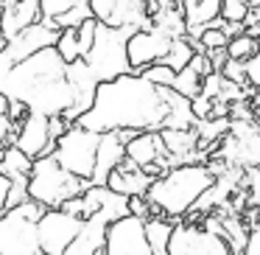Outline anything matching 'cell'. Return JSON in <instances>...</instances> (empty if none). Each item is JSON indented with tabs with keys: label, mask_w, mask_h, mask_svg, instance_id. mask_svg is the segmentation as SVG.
Instances as JSON below:
<instances>
[{
	"label": "cell",
	"mask_w": 260,
	"mask_h": 255,
	"mask_svg": "<svg viewBox=\"0 0 260 255\" xmlns=\"http://www.w3.org/2000/svg\"><path fill=\"white\" fill-rule=\"evenodd\" d=\"M260 51V40H254L252 34H238L235 40H230V48H226V53H230V59H235V62H252L254 56H257Z\"/></svg>",
	"instance_id": "d4e9b609"
},
{
	"label": "cell",
	"mask_w": 260,
	"mask_h": 255,
	"mask_svg": "<svg viewBox=\"0 0 260 255\" xmlns=\"http://www.w3.org/2000/svg\"><path fill=\"white\" fill-rule=\"evenodd\" d=\"M140 76H143L146 81H151V84H157V87H174V81H176V70L168 68V65H162V62L146 68Z\"/></svg>",
	"instance_id": "f546056e"
},
{
	"label": "cell",
	"mask_w": 260,
	"mask_h": 255,
	"mask_svg": "<svg viewBox=\"0 0 260 255\" xmlns=\"http://www.w3.org/2000/svg\"><path fill=\"white\" fill-rule=\"evenodd\" d=\"M14 146H17L20 152H25L31 160H40V157H45V154H53L56 152V140L51 137V118L31 112L28 118L20 124Z\"/></svg>",
	"instance_id": "9a60e30c"
},
{
	"label": "cell",
	"mask_w": 260,
	"mask_h": 255,
	"mask_svg": "<svg viewBox=\"0 0 260 255\" xmlns=\"http://www.w3.org/2000/svg\"><path fill=\"white\" fill-rule=\"evenodd\" d=\"M14 3H17V0H0V17H3V9H6V6H14ZM0 45H6V42L0 40Z\"/></svg>",
	"instance_id": "ab89813d"
},
{
	"label": "cell",
	"mask_w": 260,
	"mask_h": 255,
	"mask_svg": "<svg viewBox=\"0 0 260 255\" xmlns=\"http://www.w3.org/2000/svg\"><path fill=\"white\" fill-rule=\"evenodd\" d=\"M246 34H252L254 40H260V23H254V25H249L246 29Z\"/></svg>",
	"instance_id": "60d3db41"
},
{
	"label": "cell",
	"mask_w": 260,
	"mask_h": 255,
	"mask_svg": "<svg viewBox=\"0 0 260 255\" xmlns=\"http://www.w3.org/2000/svg\"><path fill=\"white\" fill-rule=\"evenodd\" d=\"M218 160L226 168L252 171L260 168V124L254 118H232L230 132L218 143Z\"/></svg>",
	"instance_id": "ba28073f"
},
{
	"label": "cell",
	"mask_w": 260,
	"mask_h": 255,
	"mask_svg": "<svg viewBox=\"0 0 260 255\" xmlns=\"http://www.w3.org/2000/svg\"><path fill=\"white\" fill-rule=\"evenodd\" d=\"M135 34V29H112V25H98L95 45L84 56L87 68L95 73V79L101 81H115L120 76L135 73L129 65V40Z\"/></svg>",
	"instance_id": "8992f818"
},
{
	"label": "cell",
	"mask_w": 260,
	"mask_h": 255,
	"mask_svg": "<svg viewBox=\"0 0 260 255\" xmlns=\"http://www.w3.org/2000/svg\"><path fill=\"white\" fill-rule=\"evenodd\" d=\"M174 48V37L162 29H140L132 34L129 40V65L135 73H143L146 68L151 65H159L165 62V56L171 53Z\"/></svg>",
	"instance_id": "8fae6325"
},
{
	"label": "cell",
	"mask_w": 260,
	"mask_h": 255,
	"mask_svg": "<svg viewBox=\"0 0 260 255\" xmlns=\"http://www.w3.org/2000/svg\"><path fill=\"white\" fill-rule=\"evenodd\" d=\"M221 76L230 79V81H235V84H241V87H249V76H246V65L243 62L230 59V62L224 65V70H221Z\"/></svg>",
	"instance_id": "1f68e13d"
},
{
	"label": "cell",
	"mask_w": 260,
	"mask_h": 255,
	"mask_svg": "<svg viewBox=\"0 0 260 255\" xmlns=\"http://www.w3.org/2000/svg\"><path fill=\"white\" fill-rule=\"evenodd\" d=\"M249 6H252V12H260V0H249Z\"/></svg>",
	"instance_id": "b9f144b4"
},
{
	"label": "cell",
	"mask_w": 260,
	"mask_h": 255,
	"mask_svg": "<svg viewBox=\"0 0 260 255\" xmlns=\"http://www.w3.org/2000/svg\"><path fill=\"white\" fill-rule=\"evenodd\" d=\"M171 255H235L226 238L202 224H174Z\"/></svg>",
	"instance_id": "30bf717a"
},
{
	"label": "cell",
	"mask_w": 260,
	"mask_h": 255,
	"mask_svg": "<svg viewBox=\"0 0 260 255\" xmlns=\"http://www.w3.org/2000/svg\"><path fill=\"white\" fill-rule=\"evenodd\" d=\"M56 51H59V56H62L68 65L79 62V59H81V48H79V29H64L62 34H59Z\"/></svg>",
	"instance_id": "83f0119b"
},
{
	"label": "cell",
	"mask_w": 260,
	"mask_h": 255,
	"mask_svg": "<svg viewBox=\"0 0 260 255\" xmlns=\"http://www.w3.org/2000/svg\"><path fill=\"white\" fill-rule=\"evenodd\" d=\"M246 185H249V196H252V202L257 205V210H260V168L246 171Z\"/></svg>",
	"instance_id": "e575fe53"
},
{
	"label": "cell",
	"mask_w": 260,
	"mask_h": 255,
	"mask_svg": "<svg viewBox=\"0 0 260 255\" xmlns=\"http://www.w3.org/2000/svg\"><path fill=\"white\" fill-rule=\"evenodd\" d=\"M115 3H118V0H90L92 17H95L98 23L109 25V20H112V12H115Z\"/></svg>",
	"instance_id": "d6a6232c"
},
{
	"label": "cell",
	"mask_w": 260,
	"mask_h": 255,
	"mask_svg": "<svg viewBox=\"0 0 260 255\" xmlns=\"http://www.w3.org/2000/svg\"><path fill=\"white\" fill-rule=\"evenodd\" d=\"M199 53V45L193 40H187V37H179V40H174V48H171V53L165 56L162 65H168V68H174L176 73L179 70H185L187 65L193 62V56Z\"/></svg>",
	"instance_id": "cb8c5ba5"
},
{
	"label": "cell",
	"mask_w": 260,
	"mask_h": 255,
	"mask_svg": "<svg viewBox=\"0 0 260 255\" xmlns=\"http://www.w3.org/2000/svg\"><path fill=\"white\" fill-rule=\"evenodd\" d=\"M246 76H249V84H252L254 90H260V51L252 62H246Z\"/></svg>",
	"instance_id": "8d00e7d4"
},
{
	"label": "cell",
	"mask_w": 260,
	"mask_h": 255,
	"mask_svg": "<svg viewBox=\"0 0 260 255\" xmlns=\"http://www.w3.org/2000/svg\"><path fill=\"white\" fill-rule=\"evenodd\" d=\"M243 255H260V224L249 227V238H246V247H243Z\"/></svg>",
	"instance_id": "d590c367"
},
{
	"label": "cell",
	"mask_w": 260,
	"mask_h": 255,
	"mask_svg": "<svg viewBox=\"0 0 260 255\" xmlns=\"http://www.w3.org/2000/svg\"><path fill=\"white\" fill-rule=\"evenodd\" d=\"M174 87H157L140 73L98 84L95 104L79 118V126L98 135L107 132H162L171 126Z\"/></svg>",
	"instance_id": "6da1fadb"
},
{
	"label": "cell",
	"mask_w": 260,
	"mask_h": 255,
	"mask_svg": "<svg viewBox=\"0 0 260 255\" xmlns=\"http://www.w3.org/2000/svg\"><path fill=\"white\" fill-rule=\"evenodd\" d=\"M98 146H101V135L90 132L84 126L73 124L56 143L53 157L59 160L62 168H68L70 174H76L79 180L92 182L95 174V160H98Z\"/></svg>",
	"instance_id": "52a82bcc"
},
{
	"label": "cell",
	"mask_w": 260,
	"mask_h": 255,
	"mask_svg": "<svg viewBox=\"0 0 260 255\" xmlns=\"http://www.w3.org/2000/svg\"><path fill=\"white\" fill-rule=\"evenodd\" d=\"M249 14H252L249 0H221V20H224V23L246 25Z\"/></svg>",
	"instance_id": "4316f807"
},
{
	"label": "cell",
	"mask_w": 260,
	"mask_h": 255,
	"mask_svg": "<svg viewBox=\"0 0 260 255\" xmlns=\"http://www.w3.org/2000/svg\"><path fill=\"white\" fill-rule=\"evenodd\" d=\"M31 168H34V160H31L28 154L20 152L17 146H6V157L0 163V171H3L14 185H28Z\"/></svg>",
	"instance_id": "7402d4cb"
},
{
	"label": "cell",
	"mask_w": 260,
	"mask_h": 255,
	"mask_svg": "<svg viewBox=\"0 0 260 255\" xmlns=\"http://www.w3.org/2000/svg\"><path fill=\"white\" fill-rule=\"evenodd\" d=\"M3 157H6V146H0V163H3Z\"/></svg>",
	"instance_id": "7bdbcfd3"
},
{
	"label": "cell",
	"mask_w": 260,
	"mask_h": 255,
	"mask_svg": "<svg viewBox=\"0 0 260 255\" xmlns=\"http://www.w3.org/2000/svg\"><path fill=\"white\" fill-rule=\"evenodd\" d=\"M0 51H3V45H0Z\"/></svg>",
	"instance_id": "ee69618b"
},
{
	"label": "cell",
	"mask_w": 260,
	"mask_h": 255,
	"mask_svg": "<svg viewBox=\"0 0 260 255\" xmlns=\"http://www.w3.org/2000/svg\"><path fill=\"white\" fill-rule=\"evenodd\" d=\"M135 135H140V132H107V135H101L92 185H107L109 177H112V171L126 160V146H129V140Z\"/></svg>",
	"instance_id": "2e32d148"
},
{
	"label": "cell",
	"mask_w": 260,
	"mask_h": 255,
	"mask_svg": "<svg viewBox=\"0 0 260 255\" xmlns=\"http://www.w3.org/2000/svg\"><path fill=\"white\" fill-rule=\"evenodd\" d=\"M182 17L187 25V40L199 42L204 29L218 23L221 17V0H179Z\"/></svg>",
	"instance_id": "ffe728a7"
},
{
	"label": "cell",
	"mask_w": 260,
	"mask_h": 255,
	"mask_svg": "<svg viewBox=\"0 0 260 255\" xmlns=\"http://www.w3.org/2000/svg\"><path fill=\"white\" fill-rule=\"evenodd\" d=\"M0 115H9V98L0 93Z\"/></svg>",
	"instance_id": "f35d334b"
},
{
	"label": "cell",
	"mask_w": 260,
	"mask_h": 255,
	"mask_svg": "<svg viewBox=\"0 0 260 255\" xmlns=\"http://www.w3.org/2000/svg\"><path fill=\"white\" fill-rule=\"evenodd\" d=\"M107 185L112 188L115 193H120V196L135 199V196H148V191H151V185H154V177L148 174L146 168H140L137 163H132V160L126 157L123 163L112 171V177H109Z\"/></svg>",
	"instance_id": "ac0fdd59"
},
{
	"label": "cell",
	"mask_w": 260,
	"mask_h": 255,
	"mask_svg": "<svg viewBox=\"0 0 260 255\" xmlns=\"http://www.w3.org/2000/svg\"><path fill=\"white\" fill-rule=\"evenodd\" d=\"M14 182L9 180L3 171H0V213H6V205H9V193H12Z\"/></svg>",
	"instance_id": "74e56055"
},
{
	"label": "cell",
	"mask_w": 260,
	"mask_h": 255,
	"mask_svg": "<svg viewBox=\"0 0 260 255\" xmlns=\"http://www.w3.org/2000/svg\"><path fill=\"white\" fill-rule=\"evenodd\" d=\"M45 210L40 202L28 199L0 213V255H45L40 244V219Z\"/></svg>",
	"instance_id": "5b68a950"
},
{
	"label": "cell",
	"mask_w": 260,
	"mask_h": 255,
	"mask_svg": "<svg viewBox=\"0 0 260 255\" xmlns=\"http://www.w3.org/2000/svg\"><path fill=\"white\" fill-rule=\"evenodd\" d=\"M126 157H129L132 163H137L140 168H146L154 180L162 177L168 168H174L171 154H168V149H165L159 132H140V135H135L129 140V146H126Z\"/></svg>",
	"instance_id": "7c38bea8"
},
{
	"label": "cell",
	"mask_w": 260,
	"mask_h": 255,
	"mask_svg": "<svg viewBox=\"0 0 260 255\" xmlns=\"http://www.w3.org/2000/svg\"><path fill=\"white\" fill-rule=\"evenodd\" d=\"M59 34H62V31H59L56 25H51V23H45V20H40V23L28 25L25 31H20L14 40H9L6 45H3V53H6V59H9L12 65L25 62L28 56H34V53L45 51V48H56Z\"/></svg>",
	"instance_id": "4fadbf2b"
},
{
	"label": "cell",
	"mask_w": 260,
	"mask_h": 255,
	"mask_svg": "<svg viewBox=\"0 0 260 255\" xmlns=\"http://www.w3.org/2000/svg\"><path fill=\"white\" fill-rule=\"evenodd\" d=\"M218 182V174L207 163H185L168 168L162 177H157L148 191V205L154 216L162 219H179L190 213L199 205V199Z\"/></svg>",
	"instance_id": "3957f363"
},
{
	"label": "cell",
	"mask_w": 260,
	"mask_h": 255,
	"mask_svg": "<svg viewBox=\"0 0 260 255\" xmlns=\"http://www.w3.org/2000/svg\"><path fill=\"white\" fill-rule=\"evenodd\" d=\"M202 76H199V70L196 68H190V65H187L185 70H179V73H176V81H174V90L176 93H182V96L185 98H199L202 96Z\"/></svg>",
	"instance_id": "484cf974"
},
{
	"label": "cell",
	"mask_w": 260,
	"mask_h": 255,
	"mask_svg": "<svg viewBox=\"0 0 260 255\" xmlns=\"http://www.w3.org/2000/svg\"><path fill=\"white\" fill-rule=\"evenodd\" d=\"M92 182L79 180L76 174H70L68 168L59 165V160L53 154L34 160L31 168V180H28V199L40 202L48 210H59L70 202V199L84 196V191Z\"/></svg>",
	"instance_id": "277c9868"
},
{
	"label": "cell",
	"mask_w": 260,
	"mask_h": 255,
	"mask_svg": "<svg viewBox=\"0 0 260 255\" xmlns=\"http://www.w3.org/2000/svg\"><path fill=\"white\" fill-rule=\"evenodd\" d=\"M84 219H90L92 213H104L109 221H120L126 216H132L129 210V196L115 193L109 185H90L84 191Z\"/></svg>",
	"instance_id": "e0dca14e"
},
{
	"label": "cell",
	"mask_w": 260,
	"mask_h": 255,
	"mask_svg": "<svg viewBox=\"0 0 260 255\" xmlns=\"http://www.w3.org/2000/svg\"><path fill=\"white\" fill-rule=\"evenodd\" d=\"M98 20L90 17L84 25H79V48H81V59L87 56V53L92 51V45H95V34H98Z\"/></svg>",
	"instance_id": "4dcf8cb0"
},
{
	"label": "cell",
	"mask_w": 260,
	"mask_h": 255,
	"mask_svg": "<svg viewBox=\"0 0 260 255\" xmlns=\"http://www.w3.org/2000/svg\"><path fill=\"white\" fill-rule=\"evenodd\" d=\"M162 143L171 154L174 165H185V163H199V135L196 129H162Z\"/></svg>",
	"instance_id": "44dd1931"
},
{
	"label": "cell",
	"mask_w": 260,
	"mask_h": 255,
	"mask_svg": "<svg viewBox=\"0 0 260 255\" xmlns=\"http://www.w3.org/2000/svg\"><path fill=\"white\" fill-rule=\"evenodd\" d=\"M196 45H199V51H224V48H230V37L218 25H210V29L202 31Z\"/></svg>",
	"instance_id": "f1b7e54d"
},
{
	"label": "cell",
	"mask_w": 260,
	"mask_h": 255,
	"mask_svg": "<svg viewBox=\"0 0 260 255\" xmlns=\"http://www.w3.org/2000/svg\"><path fill=\"white\" fill-rule=\"evenodd\" d=\"M109 227H112V221L104 213H92L90 219H84V227H81L79 238L70 244V249L64 255H104Z\"/></svg>",
	"instance_id": "d6986e66"
},
{
	"label": "cell",
	"mask_w": 260,
	"mask_h": 255,
	"mask_svg": "<svg viewBox=\"0 0 260 255\" xmlns=\"http://www.w3.org/2000/svg\"><path fill=\"white\" fill-rule=\"evenodd\" d=\"M104 255H154L146 238V221L137 216H126V219L115 221L109 227Z\"/></svg>",
	"instance_id": "5bb4252c"
},
{
	"label": "cell",
	"mask_w": 260,
	"mask_h": 255,
	"mask_svg": "<svg viewBox=\"0 0 260 255\" xmlns=\"http://www.w3.org/2000/svg\"><path fill=\"white\" fill-rule=\"evenodd\" d=\"M129 210H132V216H137V219H143V221H148L154 216V210H151V205H148L146 196L129 199Z\"/></svg>",
	"instance_id": "836d02e7"
},
{
	"label": "cell",
	"mask_w": 260,
	"mask_h": 255,
	"mask_svg": "<svg viewBox=\"0 0 260 255\" xmlns=\"http://www.w3.org/2000/svg\"><path fill=\"white\" fill-rule=\"evenodd\" d=\"M84 219L68 210H45V216L40 219V244L45 255H64L70 249V244L79 238Z\"/></svg>",
	"instance_id": "9c48e42d"
},
{
	"label": "cell",
	"mask_w": 260,
	"mask_h": 255,
	"mask_svg": "<svg viewBox=\"0 0 260 255\" xmlns=\"http://www.w3.org/2000/svg\"><path fill=\"white\" fill-rule=\"evenodd\" d=\"M81 6H90V0H40V20L53 25L56 20H62L64 14L76 12Z\"/></svg>",
	"instance_id": "603a6c76"
},
{
	"label": "cell",
	"mask_w": 260,
	"mask_h": 255,
	"mask_svg": "<svg viewBox=\"0 0 260 255\" xmlns=\"http://www.w3.org/2000/svg\"><path fill=\"white\" fill-rule=\"evenodd\" d=\"M0 93L9 101L25 104L28 112L45 118H68L76 104V93L68 79V62L59 56L56 48H45L25 62H17L0 81Z\"/></svg>",
	"instance_id": "7a4b0ae2"
}]
</instances>
